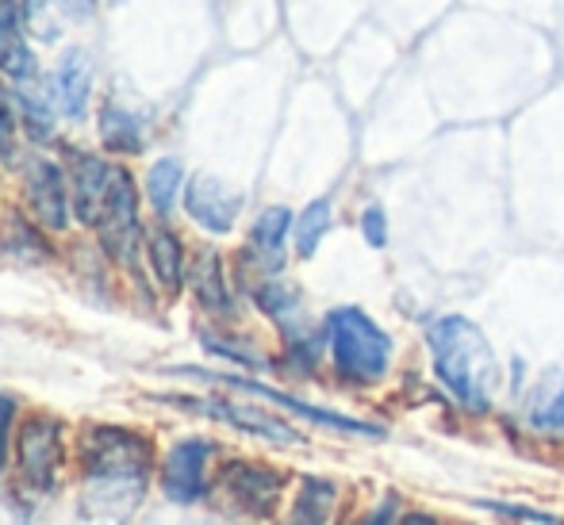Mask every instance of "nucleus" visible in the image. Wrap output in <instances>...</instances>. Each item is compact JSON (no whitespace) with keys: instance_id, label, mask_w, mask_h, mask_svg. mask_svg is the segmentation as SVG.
<instances>
[{"instance_id":"obj_20","label":"nucleus","mask_w":564,"mask_h":525,"mask_svg":"<svg viewBox=\"0 0 564 525\" xmlns=\"http://www.w3.org/2000/svg\"><path fill=\"white\" fill-rule=\"evenodd\" d=\"M181 185H185V165H181L177 157H158V162L150 165V173H147V196H150V204H154V211L162 215V219L173 208H177Z\"/></svg>"},{"instance_id":"obj_4","label":"nucleus","mask_w":564,"mask_h":525,"mask_svg":"<svg viewBox=\"0 0 564 525\" xmlns=\"http://www.w3.org/2000/svg\"><path fill=\"white\" fill-rule=\"evenodd\" d=\"M97 238L112 261H119V265H127V269L134 265L139 245H142V222H139V188H134L127 169L112 173L105 208L97 215Z\"/></svg>"},{"instance_id":"obj_28","label":"nucleus","mask_w":564,"mask_h":525,"mask_svg":"<svg viewBox=\"0 0 564 525\" xmlns=\"http://www.w3.org/2000/svg\"><path fill=\"white\" fill-rule=\"evenodd\" d=\"M12 422H15V400H12V395H0V472H4L8 434H12Z\"/></svg>"},{"instance_id":"obj_17","label":"nucleus","mask_w":564,"mask_h":525,"mask_svg":"<svg viewBox=\"0 0 564 525\" xmlns=\"http://www.w3.org/2000/svg\"><path fill=\"white\" fill-rule=\"evenodd\" d=\"M296 227L292 222V211L289 208H269L258 215V222H253L250 230V250L261 258V265L269 269V273H276L284 261V238H289V230Z\"/></svg>"},{"instance_id":"obj_1","label":"nucleus","mask_w":564,"mask_h":525,"mask_svg":"<svg viewBox=\"0 0 564 525\" xmlns=\"http://www.w3.org/2000/svg\"><path fill=\"white\" fill-rule=\"evenodd\" d=\"M426 346L434 357V372L453 400L473 415H488L499 384V361L480 326L468 322L465 315H446L431 322Z\"/></svg>"},{"instance_id":"obj_8","label":"nucleus","mask_w":564,"mask_h":525,"mask_svg":"<svg viewBox=\"0 0 564 525\" xmlns=\"http://www.w3.org/2000/svg\"><path fill=\"white\" fill-rule=\"evenodd\" d=\"M208 460H212V441L204 437H185L165 452V468H162V488L173 503L193 506L204 499L208 488Z\"/></svg>"},{"instance_id":"obj_29","label":"nucleus","mask_w":564,"mask_h":525,"mask_svg":"<svg viewBox=\"0 0 564 525\" xmlns=\"http://www.w3.org/2000/svg\"><path fill=\"white\" fill-rule=\"evenodd\" d=\"M357 525H392V503H384L380 511H372V514H365Z\"/></svg>"},{"instance_id":"obj_6","label":"nucleus","mask_w":564,"mask_h":525,"mask_svg":"<svg viewBox=\"0 0 564 525\" xmlns=\"http://www.w3.org/2000/svg\"><path fill=\"white\" fill-rule=\"evenodd\" d=\"M23 185H28V204L35 219L46 230H66L69 215H74V200H69V177L58 162L51 157H28L23 162Z\"/></svg>"},{"instance_id":"obj_9","label":"nucleus","mask_w":564,"mask_h":525,"mask_svg":"<svg viewBox=\"0 0 564 525\" xmlns=\"http://www.w3.org/2000/svg\"><path fill=\"white\" fill-rule=\"evenodd\" d=\"M112 165L105 157L89 154V150H66V177H69V200H74V215L89 227H97V215L105 208L108 185H112Z\"/></svg>"},{"instance_id":"obj_25","label":"nucleus","mask_w":564,"mask_h":525,"mask_svg":"<svg viewBox=\"0 0 564 525\" xmlns=\"http://www.w3.org/2000/svg\"><path fill=\"white\" fill-rule=\"evenodd\" d=\"M20 108L15 100L0 89V162L4 165H20Z\"/></svg>"},{"instance_id":"obj_26","label":"nucleus","mask_w":564,"mask_h":525,"mask_svg":"<svg viewBox=\"0 0 564 525\" xmlns=\"http://www.w3.org/2000/svg\"><path fill=\"white\" fill-rule=\"evenodd\" d=\"M530 422L545 434H564V376L538 400V407L530 411Z\"/></svg>"},{"instance_id":"obj_23","label":"nucleus","mask_w":564,"mask_h":525,"mask_svg":"<svg viewBox=\"0 0 564 525\" xmlns=\"http://www.w3.org/2000/svg\"><path fill=\"white\" fill-rule=\"evenodd\" d=\"M258 304L265 315H273L276 322L284 326V330L292 333V338L300 341V326H296V315H300V296L292 288H284V284H261L258 288Z\"/></svg>"},{"instance_id":"obj_15","label":"nucleus","mask_w":564,"mask_h":525,"mask_svg":"<svg viewBox=\"0 0 564 525\" xmlns=\"http://www.w3.org/2000/svg\"><path fill=\"white\" fill-rule=\"evenodd\" d=\"M188 281H193V292H196V299H200L204 311L235 315V296H230V288H227L224 258H219L216 250H200V253H196Z\"/></svg>"},{"instance_id":"obj_11","label":"nucleus","mask_w":564,"mask_h":525,"mask_svg":"<svg viewBox=\"0 0 564 525\" xmlns=\"http://www.w3.org/2000/svg\"><path fill=\"white\" fill-rule=\"evenodd\" d=\"M185 211L193 215V222L212 230V234H227L235 227L238 211H242V196L230 193L224 181L212 177V173H200L185 188Z\"/></svg>"},{"instance_id":"obj_16","label":"nucleus","mask_w":564,"mask_h":525,"mask_svg":"<svg viewBox=\"0 0 564 525\" xmlns=\"http://www.w3.org/2000/svg\"><path fill=\"white\" fill-rule=\"evenodd\" d=\"M147 253L162 292L165 296H177L181 284H185V245H181V238L170 227H154L147 238Z\"/></svg>"},{"instance_id":"obj_30","label":"nucleus","mask_w":564,"mask_h":525,"mask_svg":"<svg viewBox=\"0 0 564 525\" xmlns=\"http://www.w3.org/2000/svg\"><path fill=\"white\" fill-rule=\"evenodd\" d=\"M403 525H434V522H431V518H423V514H411V518L403 522Z\"/></svg>"},{"instance_id":"obj_7","label":"nucleus","mask_w":564,"mask_h":525,"mask_svg":"<svg viewBox=\"0 0 564 525\" xmlns=\"http://www.w3.org/2000/svg\"><path fill=\"white\" fill-rule=\"evenodd\" d=\"M219 491L227 495V503L242 514H253V518H265V514L276 511L284 491V475L273 472L265 464H250V460H235L219 472Z\"/></svg>"},{"instance_id":"obj_12","label":"nucleus","mask_w":564,"mask_h":525,"mask_svg":"<svg viewBox=\"0 0 564 525\" xmlns=\"http://www.w3.org/2000/svg\"><path fill=\"white\" fill-rule=\"evenodd\" d=\"M185 376H200V380H216V384H227V387H238V392H253L261 395V400L276 403V407L292 411V415L315 422V426H327V429H338V434H361V437H377L380 429L377 426H365V422H354V418H341L335 411H319V407H307V403L292 400V395L284 392H273V387L265 384H253V380H238V376H216V372H200V369H181Z\"/></svg>"},{"instance_id":"obj_24","label":"nucleus","mask_w":564,"mask_h":525,"mask_svg":"<svg viewBox=\"0 0 564 525\" xmlns=\"http://www.w3.org/2000/svg\"><path fill=\"white\" fill-rule=\"evenodd\" d=\"M15 108H20V123H23V134H28L31 142H39V146H46V142L54 139V111L43 105L39 97H31V92H15Z\"/></svg>"},{"instance_id":"obj_18","label":"nucleus","mask_w":564,"mask_h":525,"mask_svg":"<svg viewBox=\"0 0 564 525\" xmlns=\"http://www.w3.org/2000/svg\"><path fill=\"white\" fill-rule=\"evenodd\" d=\"M100 142H105L112 154H139L142 150V123L134 111L119 108L116 100H108L100 108Z\"/></svg>"},{"instance_id":"obj_19","label":"nucleus","mask_w":564,"mask_h":525,"mask_svg":"<svg viewBox=\"0 0 564 525\" xmlns=\"http://www.w3.org/2000/svg\"><path fill=\"white\" fill-rule=\"evenodd\" d=\"M0 253L8 261H15V265H43L51 258V245L31 222H23V215H12L4 227V238H0Z\"/></svg>"},{"instance_id":"obj_5","label":"nucleus","mask_w":564,"mask_h":525,"mask_svg":"<svg viewBox=\"0 0 564 525\" xmlns=\"http://www.w3.org/2000/svg\"><path fill=\"white\" fill-rule=\"evenodd\" d=\"M15 464L28 488L54 491L62 468V422L51 415H31L15 437Z\"/></svg>"},{"instance_id":"obj_22","label":"nucleus","mask_w":564,"mask_h":525,"mask_svg":"<svg viewBox=\"0 0 564 525\" xmlns=\"http://www.w3.org/2000/svg\"><path fill=\"white\" fill-rule=\"evenodd\" d=\"M330 230V200H315L300 211L296 227H292V238H296V253L300 258H312L319 250V242Z\"/></svg>"},{"instance_id":"obj_3","label":"nucleus","mask_w":564,"mask_h":525,"mask_svg":"<svg viewBox=\"0 0 564 525\" xmlns=\"http://www.w3.org/2000/svg\"><path fill=\"white\" fill-rule=\"evenodd\" d=\"M327 338L330 353L341 376L357 380V384H377L392 364V338L380 330L365 311L357 307H338L327 318Z\"/></svg>"},{"instance_id":"obj_13","label":"nucleus","mask_w":564,"mask_h":525,"mask_svg":"<svg viewBox=\"0 0 564 525\" xmlns=\"http://www.w3.org/2000/svg\"><path fill=\"white\" fill-rule=\"evenodd\" d=\"M51 97L66 119H85L93 97V62L85 51H66L51 74Z\"/></svg>"},{"instance_id":"obj_27","label":"nucleus","mask_w":564,"mask_h":525,"mask_svg":"<svg viewBox=\"0 0 564 525\" xmlns=\"http://www.w3.org/2000/svg\"><path fill=\"white\" fill-rule=\"evenodd\" d=\"M361 234H365V242L369 245H384L388 242V219H384V211L372 204V208H365V215H361Z\"/></svg>"},{"instance_id":"obj_14","label":"nucleus","mask_w":564,"mask_h":525,"mask_svg":"<svg viewBox=\"0 0 564 525\" xmlns=\"http://www.w3.org/2000/svg\"><path fill=\"white\" fill-rule=\"evenodd\" d=\"M0 74L15 85H28L35 77V54L23 39L20 0H0Z\"/></svg>"},{"instance_id":"obj_2","label":"nucleus","mask_w":564,"mask_h":525,"mask_svg":"<svg viewBox=\"0 0 564 525\" xmlns=\"http://www.w3.org/2000/svg\"><path fill=\"white\" fill-rule=\"evenodd\" d=\"M85 480L108 495H139L150 475V441L127 426H89L82 437Z\"/></svg>"},{"instance_id":"obj_21","label":"nucleus","mask_w":564,"mask_h":525,"mask_svg":"<svg viewBox=\"0 0 564 525\" xmlns=\"http://www.w3.org/2000/svg\"><path fill=\"white\" fill-rule=\"evenodd\" d=\"M335 483L327 480H304L300 488L296 503H292V514H289V525H327L330 511H335Z\"/></svg>"},{"instance_id":"obj_10","label":"nucleus","mask_w":564,"mask_h":525,"mask_svg":"<svg viewBox=\"0 0 564 525\" xmlns=\"http://www.w3.org/2000/svg\"><path fill=\"white\" fill-rule=\"evenodd\" d=\"M170 403L173 407H185V411H200V415L219 418V422H227V426L242 429V434L265 437V441H276V445H300L304 441L289 422L265 415V411L238 407V403H224V400H170Z\"/></svg>"}]
</instances>
